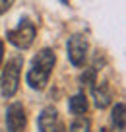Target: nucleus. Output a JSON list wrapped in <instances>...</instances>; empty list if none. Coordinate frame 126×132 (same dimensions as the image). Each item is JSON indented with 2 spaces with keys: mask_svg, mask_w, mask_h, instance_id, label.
Returning <instances> with one entry per match:
<instances>
[{
  "mask_svg": "<svg viewBox=\"0 0 126 132\" xmlns=\"http://www.w3.org/2000/svg\"><path fill=\"white\" fill-rule=\"evenodd\" d=\"M56 64V54L53 49H41L39 53L33 56L31 64L27 70V86L31 89H45V86L49 84V78L53 74V68Z\"/></svg>",
  "mask_w": 126,
  "mask_h": 132,
  "instance_id": "1",
  "label": "nucleus"
},
{
  "mask_svg": "<svg viewBox=\"0 0 126 132\" xmlns=\"http://www.w3.org/2000/svg\"><path fill=\"white\" fill-rule=\"evenodd\" d=\"M21 56H16L12 60H8V64L4 66L2 76H0V93L4 97H12L18 91V84H20V74H21Z\"/></svg>",
  "mask_w": 126,
  "mask_h": 132,
  "instance_id": "2",
  "label": "nucleus"
},
{
  "mask_svg": "<svg viewBox=\"0 0 126 132\" xmlns=\"http://www.w3.org/2000/svg\"><path fill=\"white\" fill-rule=\"evenodd\" d=\"M35 35H37V29H35V25H33V21L27 20V18L21 20L20 23H18V27L6 31L8 41L20 51L29 49V47L33 45V41H35Z\"/></svg>",
  "mask_w": 126,
  "mask_h": 132,
  "instance_id": "3",
  "label": "nucleus"
},
{
  "mask_svg": "<svg viewBox=\"0 0 126 132\" xmlns=\"http://www.w3.org/2000/svg\"><path fill=\"white\" fill-rule=\"evenodd\" d=\"M87 49H89V43H87V37L81 35V33H76L68 39V58L74 66H83L87 56Z\"/></svg>",
  "mask_w": 126,
  "mask_h": 132,
  "instance_id": "4",
  "label": "nucleus"
},
{
  "mask_svg": "<svg viewBox=\"0 0 126 132\" xmlns=\"http://www.w3.org/2000/svg\"><path fill=\"white\" fill-rule=\"evenodd\" d=\"M27 117H25V109L21 103H12L6 109V126L8 132H23Z\"/></svg>",
  "mask_w": 126,
  "mask_h": 132,
  "instance_id": "5",
  "label": "nucleus"
},
{
  "mask_svg": "<svg viewBox=\"0 0 126 132\" xmlns=\"http://www.w3.org/2000/svg\"><path fill=\"white\" fill-rule=\"evenodd\" d=\"M37 124H39V132H62V124L58 120V111L53 105H49L41 111Z\"/></svg>",
  "mask_w": 126,
  "mask_h": 132,
  "instance_id": "6",
  "label": "nucleus"
},
{
  "mask_svg": "<svg viewBox=\"0 0 126 132\" xmlns=\"http://www.w3.org/2000/svg\"><path fill=\"white\" fill-rule=\"evenodd\" d=\"M91 93H93V103L97 109H107L111 105V99H113V95H111V89L109 86H107L105 82H95L93 87H91Z\"/></svg>",
  "mask_w": 126,
  "mask_h": 132,
  "instance_id": "7",
  "label": "nucleus"
},
{
  "mask_svg": "<svg viewBox=\"0 0 126 132\" xmlns=\"http://www.w3.org/2000/svg\"><path fill=\"white\" fill-rule=\"evenodd\" d=\"M87 107H89V103H87V97L83 93H76L72 99H70V103H68V109L72 115L76 117H81V115H86L87 113Z\"/></svg>",
  "mask_w": 126,
  "mask_h": 132,
  "instance_id": "8",
  "label": "nucleus"
},
{
  "mask_svg": "<svg viewBox=\"0 0 126 132\" xmlns=\"http://www.w3.org/2000/svg\"><path fill=\"white\" fill-rule=\"evenodd\" d=\"M111 119H113V124L118 128V130H124V103H122V101H118V103L113 107Z\"/></svg>",
  "mask_w": 126,
  "mask_h": 132,
  "instance_id": "9",
  "label": "nucleus"
},
{
  "mask_svg": "<svg viewBox=\"0 0 126 132\" xmlns=\"http://www.w3.org/2000/svg\"><path fill=\"white\" fill-rule=\"evenodd\" d=\"M68 132H91V122H89V119H86L83 115L78 117V119L70 124V130H68Z\"/></svg>",
  "mask_w": 126,
  "mask_h": 132,
  "instance_id": "10",
  "label": "nucleus"
},
{
  "mask_svg": "<svg viewBox=\"0 0 126 132\" xmlns=\"http://www.w3.org/2000/svg\"><path fill=\"white\" fill-rule=\"evenodd\" d=\"M97 82V70L95 68H86V72H81L80 84L86 87H93V84Z\"/></svg>",
  "mask_w": 126,
  "mask_h": 132,
  "instance_id": "11",
  "label": "nucleus"
},
{
  "mask_svg": "<svg viewBox=\"0 0 126 132\" xmlns=\"http://www.w3.org/2000/svg\"><path fill=\"white\" fill-rule=\"evenodd\" d=\"M14 0H0V14H6L10 8H12Z\"/></svg>",
  "mask_w": 126,
  "mask_h": 132,
  "instance_id": "12",
  "label": "nucleus"
},
{
  "mask_svg": "<svg viewBox=\"0 0 126 132\" xmlns=\"http://www.w3.org/2000/svg\"><path fill=\"white\" fill-rule=\"evenodd\" d=\"M2 60H4V43L0 41V66H2Z\"/></svg>",
  "mask_w": 126,
  "mask_h": 132,
  "instance_id": "13",
  "label": "nucleus"
}]
</instances>
